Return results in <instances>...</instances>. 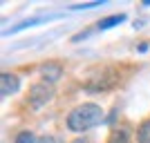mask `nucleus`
Returning a JSON list of instances; mask_svg holds the SVG:
<instances>
[{
	"instance_id": "f257e3e1",
	"label": "nucleus",
	"mask_w": 150,
	"mask_h": 143,
	"mask_svg": "<svg viewBox=\"0 0 150 143\" xmlns=\"http://www.w3.org/2000/svg\"><path fill=\"white\" fill-rule=\"evenodd\" d=\"M101 118H103V110L96 103H85V105L74 107L67 114V128L72 132H85L90 128H94Z\"/></svg>"
},
{
	"instance_id": "6e6552de",
	"label": "nucleus",
	"mask_w": 150,
	"mask_h": 143,
	"mask_svg": "<svg viewBox=\"0 0 150 143\" xmlns=\"http://www.w3.org/2000/svg\"><path fill=\"white\" fill-rule=\"evenodd\" d=\"M45 18H31V20H23L20 25H16L11 29V34H16V31H20V29H25V27H34V25H38V23H43Z\"/></svg>"
},
{
	"instance_id": "9d476101",
	"label": "nucleus",
	"mask_w": 150,
	"mask_h": 143,
	"mask_svg": "<svg viewBox=\"0 0 150 143\" xmlns=\"http://www.w3.org/2000/svg\"><path fill=\"white\" fill-rule=\"evenodd\" d=\"M101 2H83V5H72V9H90V7H99Z\"/></svg>"
},
{
	"instance_id": "423d86ee",
	"label": "nucleus",
	"mask_w": 150,
	"mask_h": 143,
	"mask_svg": "<svg viewBox=\"0 0 150 143\" xmlns=\"http://www.w3.org/2000/svg\"><path fill=\"white\" fill-rule=\"evenodd\" d=\"M137 141H139V143H150V118L139 125V130H137Z\"/></svg>"
},
{
	"instance_id": "0eeeda50",
	"label": "nucleus",
	"mask_w": 150,
	"mask_h": 143,
	"mask_svg": "<svg viewBox=\"0 0 150 143\" xmlns=\"http://www.w3.org/2000/svg\"><path fill=\"white\" fill-rule=\"evenodd\" d=\"M16 143H47V141L40 139V137H36V134H31V132H23V134H18Z\"/></svg>"
},
{
	"instance_id": "20e7f679",
	"label": "nucleus",
	"mask_w": 150,
	"mask_h": 143,
	"mask_svg": "<svg viewBox=\"0 0 150 143\" xmlns=\"http://www.w3.org/2000/svg\"><path fill=\"white\" fill-rule=\"evenodd\" d=\"M40 74L45 76V81H47V83H54V81H58V78H61L63 67L58 65V63H45L43 67H40Z\"/></svg>"
},
{
	"instance_id": "1a4fd4ad",
	"label": "nucleus",
	"mask_w": 150,
	"mask_h": 143,
	"mask_svg": "<svg viewBox=\"0 0 150 143\" xmlns=\"http://www.w3.org/2000/svg\"><path fill=\"white\" fill-rule=\"evenodd\" d=\"M110 143H128V132L125 130H117L110 137Z\"/></svg>"
},
{
	"instance_id": "7ed1b4c3",
	"label": "nucleus",
	"mask_w": 150,
	"mask_h": 143,
	"mask_svg": "<svg viewBox=\"0 0 150 143\" xmlns=\"http://www.w3.org/2000/svg\"><path fill=\"white\" fill-rule=\"evenodd\" d=\"M0 83H2V87H0L2 96H11V94L18 92V87H20L18 76H16V74H7V72L0 76Z\"/></svg>"
},
{
	"instance_id": "f03ea898",
	"label": "nucleus",
	"mask_w": 150,
	"mask_h": 143,
	"mask_svg": "<svg viewBox=\"0 0 150 143\" xmlns=\"http://www.w3.org/2000/svg\"><path fill=\"white\" fill-rule=\"evenodd\" d=\"M52 96H54V87H52L50 83H40V85H34V87H31L29 103H31V107H40V105H45Z\"/></svg>"
},
{
	"instance_id": "39448f33",
	"label": "nucleus",
	"mask_w": 150,
	"mask_h": 143,
	"mask_svg": "<svg viewBox=\"0 0 150 143\" xmlns=\"http://www.w3.org/2000/svg\"><path fill=\"white\" fill-rule=\"evenodd\" d=\"M123 20H125L123 13H119V16H110V18H103V20H101L99 25H96V29H110V27H114V25H121Z\"/></svg>"
}]
</instances>
